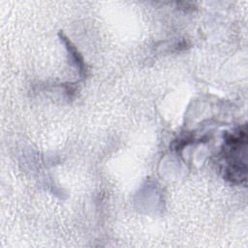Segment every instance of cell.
Returning <instances> with one entry per match:
<instances>
[{"label":"cell","instance_id":"cell-2","mask_svg":"<svg viewBox=\"0 0 248 248\" xmlns=\"http://www.w3.org/2000/svg\"><path fill=\"white\" fill-rule=\"evenodd\" d=\"M61 40L63 41V43L65 44V46H66V47H67L69 53H70L71 56L73 57V60H74V62L76 63L77 67L78 68L80 75H83V74L85 73V70H84L85 68H84V63H83L82 57L79 55V53L78 52V50L76 49V47L72 45V43H71L66 37L61 36Z\"/></svg>","mask_w":248,"mask_h":248},{"label":"cell","instance_id":"cell-1","mask_svg":"<svg viewBox=\"0 0 248 248\" xmlns=\"http://www.w3.org/2000/svg\"><path fill=\"white\" fill-rule=\"evenodd\" d=\"M246 127H240L232 134H227L225 138L224 156L227 162L225 176L234 183L246 181Z\"/></svg>","mask_w":248,"mask_h":248}]
</instances>
